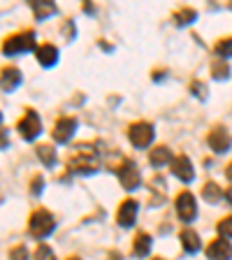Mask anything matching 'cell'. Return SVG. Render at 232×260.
<instances>
[{
  "label": "cell",
  "instance_id": "cell-1",
  "mask_svg": "<svg viewBox=\"0 0 232 260\" xmlns=\"http://www.w3.org/2000/svg\"><path fill=\"white\" fill-rule=\"evenodd\" d=\"M68 170L75 174H93L97 170L95 151L88 149L86 144L79 146V151H77L75 156H70V160H68Z\"/></svg>",
  "mask_w": 232,
  "mask_h": 260
},
{
  "label": "cell",
  "instance_id": "cell-2",
  "mask_svg": "<svg viewBox=\"0 0 232 260\" xmlns=\"http://www.w3.org/2000/svg\"><path fill=\"white\" fill-rule=\"evenodd\" d=\"M28 230H30L32 237L44 239V237H49V235L56 230V221H54V216H51L47 209H38V211H32L30 214Z\"/></svg>",
  "mask_w": 232,
  "mask_h": 260
},
{
  "label": "cell",
  "instance_id": "cell-3",
  "mask_svg": "<svg viewBox=\"0 0 232 260\" xmlns=\"http://www.w3.org/2000/svg\"><path fill=\"white\" fill-rule=\"evenodd\" d=\"M35 47V32L26 30L19 32V35H10V38L3 42V54L5 56H16V54H26V51H32Z\"/></svg>",
  "mask_w": 232,
  "mask_h": 260
},
{
  "label": "cell",
  "instance_id": "cell-4",
  "mask_svg": "<svg viewBox=\"0 0 232 260\" xmlns=\"http://www.w3.org/2000/svg\"><path fill=\"white\" fill-rule=\"evenodd\" d=\"M128 140L137 146V149H146L153 142V125L146 121H137L128 128Z\"/></svg>",
  "mask_w": 232,
  "mask_h": 260
},
{
  "label": "cell",
  "instance_id": "cell-5",
  "mask_svg": "<svg viewBox=\"0 0 232 260\" xmlns=\"http://www.w3.org/2000/svg\"><path fill=\"white\" fill-rule=\"evenodd\" d=\"M19 135L23 137L26 142H32L35 137L42 133V121H40L38 112H32V109H26V114H23V119L19 121Z\"/></svg>",
  "mask_w": 232,
  "mask_h": 260
},
{
  "label": "cell",
  "instance_id": "cell-6",
  "mask_svg": "<svg viewBox=\"0 0 232 260\" xmlns=\"http://www.w3.org/2000/svg\"><path fill=\"white\" fill-rule=\"evenodd\" d=\"M177 214H179V218H181L184 223L195 221V216H197V207H195L193 193L184 190V193L177 195Z\"/></svg>",
  "mask_w": 232,
  "mask_h": 260
},
{
  "label": "cell",
  "instance_id": "cell-7",
  "mask_svg": "<svg viewBox=\"0 0 232 260\" xmlns=\"http://www.w3.org/2000/svg\"><path fill=\"white\" fill-rule=\"evenodd\" d=\"M119 181L125 190H135L137 186H140L142 177H140V170H137V165L132 160H125L119 168Z\"/></svg>",
  "mask_w": 232,
  "mask_h": 260
},
{
  "label": "cell",
  "instance_id": "cell-8",
  "mask_svg": "<svg viewBox=\"0 0 232 260\" xmlns=\"http://www.w3.org/2000/svg\"><path fill=\"white\" fill-rule=\"evenodd\" d=\"M75 130H77V121L70 119V116H63V119L56 121L54 125V142H58V144H65V142H70V137L75 135Z\"/></svg>",
  "mask_w": 232,
  "mask_h": 260
},
{
  "label": "cell",
  "instance_id": "cell-9",
  "mask_svg": "<svg viewBox=\"0 0 232 260\" xmlns=\"http://www.w3.org/2000/svg\"><path fill=\"white\" fill-rule=\"evenodd\" d=\"M207 144H209L216 153H225L232 146V137L225 128H214L209 133V137H207Z\"/></svg>",
  "mask_w": 232,
  "mask_h": 260
},
{
  "label": "cell",
  "instance_id": "cell-10",
  "mask_svg": "<svg viewBox=\"0 0 232 260\" xmlns=\"http://www.w3.org/2000/svg\"><path fill=\"white\" fill-rule=\"evenodd\" d=\"M137 209H140L137 200H123V202H121V207H119V214H116V223H119V225H123V228L135 225Z\"/></svg>",
  "mask_w": 232,
  "mask_h": 260
},
{
  "label": "cell",
  "instance_id": "cell-11",
  "mask_svg": "<svg viewBox=\"0 0 232 260\" xmlns=\"http://www.w3.org/2000/svg\"><path fill=\"white\" fill-rule=\"evenodd\" d=\"M207 258L209 260H230L232 258V244L227 239H214L207 246Z\"/></svg>",
  "mask_w": 232,
  "mask_h": 260
},
{
  "label": "cell",
  "instance_id": "cell-12",
  "mask_svg": "<svg viewBox=\"0 0 232 260\" xmlns=\"http://www.w3.org/2000/svg\"><path fill=\"white\" fill-rule=\"evenodd\" d=\"M172 172H174V177L177 179H181V181H193V177H195V172H193V162H190V158L188 156H177V158H172Z\"/></svg>",
  "mask_w": 232,
  "mask_h": 260
},
{
  "label": "cell",
  "instance_id": "cell-13",
  "mask_svg": "<svg viewBox=\"0 0 232 260\" xmlns=\"http://www.w3.org/2000/svg\"><path fill=\"white\" fill-rule=\"evenodd\" d=\"M19 84H21V72H19V68L7 65V68L0 70V88H3V91L10 93V91H14Z\"/></svg>",
  "mask_w": 232,
  "mask_h": 260
},
{
  "label": "cell",
  "instance_id": "cell-14",
  "mask_svg": "<svg viewBox=\"0 0 232 260\" xmlns=\"http://www.w3.org/2000/svg\"><path fill=\"white\" fill-rule=\"evenodd\" d=\"M35 58L40 60V65L51 68V65H56V60H58V49H56L54 44H42V47L35 49Z\"/></svg>",
  "mask_w": 232,
  "mask_h": 260
},
{
  "label": "cell",
  "instance_id": "cell-15",
  "mask_svg": "<svg viewBox=\"0 0 232 260\" xmlns=\"http://www.w3.org/2000/svg\"><path fill=\"white\" fill-rule=\"evenodd\" d=\"M181 246H184L186 253H197L200 251V237H197V233L190 230V228H184L181 230Z\"/></svg>",
  "mask_w": 232,
  "mask_h": 260
},
{
  "label": "cell",
  "instance_id": "cell-16",
  "mask_svg": "<svg viewBox=\"0 0 232 260\" xmlns=\"http://www.w3.org/2000/svg\"><path fill=\"white\" fill-rule=\"evenodd\" d=\"M149 251H151V237L146 233H140L135 237V242H132V253H135L137 258H146Z\"/></svg>",
  "mask_w": 232,
  "mask_h": 260
},
{
  "label": "cell",
  "instance_id": "cell-17",
  "mask_svg": "<svg viewBox=\"0 0 232 260\" xmlns=\"http://www.w3.org/2000/svg\"><path fill=\"white\" fill-rule=\"evenodd\" d=\"M172 19L177 26H190V23L197 19V12H195L193 7H179V10L174 12Z\"/></svg>",
  "mask_w": 232,
  "mask_h": 260
},
{
  "label": "cell",
  "instance_id": "cell-18",
  "mask_svg": "<svg viewBox=\"0 0 232 260\" xmlns=\"http://www.w3.org/2000/svg\"><path fill=\"white\" fill-rule=\"evenodd\" d=\"M149 160H151L153 168H160V165H168L170 160H172V151H170L168 146H156L151 151V156H149Z\"/></svg>",
  "mask_w": 232,
  "mask_h": 260
},
{
  "label": "cell",
  "instance_id": "cell-19",
  "mask_svg": "<svg viewBox=\"0 0 232 260\" xmlns=\"http://www.w3.org/2000/svg\"><path fill=\"white\" fill-rule=\"evenodd\" d=\"M32 12H35V16H38V21H42V19H47V16L56 14V5L54 3H49V0H42V3H30Z\"/></svg>",
  "mask_w": 232,
  "mask_h": 260
},
{
  "label": "cell",
  "instance_id": "cell-20",
  "mask_svg": "<svg viewBox=\"0 0 232 260\" xmlns=\"http://www.w3.org/2000/svg\"><path fill=\"white\" fill-rule=\"evenodd\" d=\"M38 158L47 165V168H54L56 165V151L49 144H40L38 146Z\"/></svg>",
  "mask_w": 232,
  "mask_h": 260
},
{
  "label": "cell",
  "instance_id": "cell-21",
  "mask_svg": "<svg viewBox=\"0 0 232 260\" xmlns=\"http://www.w3.org/2000/svg\"><path fill=\"white\" fill-rule=\"evenodd\" d=\"M221 195H223V190L218 188V186L214 184V181H209V184H205V188H202V198H205L207 202H211V205H214V202H218V200H221Z\"/></svg>",
  "mask_w": 232,
  "mask_h": 260
},
{
  "label": "cell",
  "instance_id": "cell-22",
  "mask_svg": "<svg viewBox=\"0 0 232 260\" xmlns=\"http://www.w3.org/2000/svg\"><path fill=\"white\" fill-rule=\"evenodd\" d=\"M216 54H218V58H221V60L230 58V56H232V38H223V40H218V44H216Z\"/></svg>",
  "mask_w": 232,
  "mask_h": 260
},
{
  "label": "cell",
  "instance_id": "cell-23",
  "mask_svg": "<svg viewBox=\"0 0 232 260\" xmlns=\"http://www.w3.org/2000/svg\"><path fill=\"white\" fill-rule=\"evenodd\" d=\"M211 75L216 77V79H225V77L230 75V65H227L225 60L216 58L214 60V65H211Z\"/></svg>",
  "mask_w": 232,
  "mask_h": 260
},
{
  "label": "cell",
  "instance_id": "cell-24",
  "mask_svg": "<svg viewBox=\"0 0 232 260\" xmlns=\"http://www.w3.org/2000/svg\"><path fill=\"white\" fill-rule=\"evenodd\" d=\"M35 260H56V255L47 244H40L38 249H35Z\"/></svg>",
  "mask_w": 232,
  "mask_h": 260
},
{
  "label": "cell",
  "instance_id": "cell-25",
  "mask_svg": "<svg viewBox=\"0 0 232 260\" xmlns=\"http://www.w3.org/2000/svg\"><path fill=\"white\" fill-rule=\"evenodd\" d=\"M218 235H221L223 239H225V237H232V216L223 218V221L218 223Z\"/></svg>",
  "mask_w": 232,
  "mask_h": 260
},
{
  "label": "cell",
  "instance_id": "cell-26",
  "mask_svg": "<svg viewBox=\"0 0 232 260\" xmlns=\"http://www.w3.org/2000/svg\"><path fill=\"white\" fill-rule=\"evenodd\" d=\"M26 258H28V249L23 244H19V246H14L10 251V260H26Z\"/></svg>",
  "mask_w": 232,
  "mask_h": 260
},
{
  "label": "cell",
  "instance_id": "cell-27",
  "mask_svg": "<svg viewBox=\"0 0 232 260\" xmlns=\"http://www.w3.org/2000/svg\"><path fill=\"white\" fill-rule=\"evenodd\" d=\"M42 186H44V179L40 177V174H38V177H32V181H30V193H32V195H40V193H42Z\"/></svg>",
  "mask_w": 232,
  "mask_h": 260
},
{
  "label": "cell",
  "instance_id": "cell-28",
  "mask_svg": "<svg viewBox=\"0 0 232 260\" xmlns=\"http://www.w3.org/2000/svg\"><path fill=\"white\" fill-rule=\"evenodd\" d=\"M190 88H193V93H197V98H207V86H202L200 81H193Z\"/></svg>",
  "mask_w": 232,
  "mask_h": 260
},
{
  "label": "cell",
  "instance_id": "cell-29",
  "mask_svg": "<svg viewBox=\"0 0 232 260\" xmlns=\"http://www.w3.org/2000/svg\"><path fill=\"white\" fill-rule=\"evenodd\" d=\"M0 146H7V130H0Z\"/></svg>",
  "mask_w": 232,
  "mask_h": 260
},
{
  "label": "cell",
  "instance_id": "cell-30",
  "mask_svg": "<svg viewBox=\"0 0 232 260\" xmlns=\"http://www.w3.org/2000/svg\"><path fill=\"white\" fill-rule=\"evenodd\" d=\"M225 177L232 181V162H230V165H227V168H225Z\"/></svg>",
  "mask_w": 232,
  "mask_h": 260
},
{
  "label": "cell",
  "instance_id": "cell-31",
  "mask_svg": "<svg viewBox=\"0 0 232 260\" xmlns=\"http://www.w3.org/2000/svg\"><path fill=\"white\" fill-rule=\"evenodd\" d=\"M225 198H227V202L232 205V188H227V190H225Z\"/></svg>",
  "mask_w": 232,
  "mask_h": 260
},
{
  "label": "cell",
  "instance_id": "cell-32",
  "mask_svg": "<svg viewBox=\"0 0 232 260\" xmlns=\"http://www.w3.org/2000/svg\"><path fill=\"white\" fill-rule=\"evenodd\" d=\"M109 260H121V255L116 253V251H114V253H109Z\"/></svg>",
  "mask_w": 232,
  "mask_h": 260
},
{
  "label": "cell",
  "instance_id": "cell-33",
  "mask_svg": "<svg viewBox=\"0 0 232 260\" xmlns=\"http://www.w3.org/2000/svg\"><path fill=\"white\" fill-rule=\"evenodd\" d=\"M153 260H162V258H153Z\"/></svg>",
  "mask_w": 232,
  "mask_h": 260
},
{
  "label": "cell",
  "instance_id": "cell-34",
  "mask_svg": "<svg viewBox=\"0 0 232 260\" xmlns=\"http://www.w3.org/2000/svg\"><path fill=\"white\" fill-rule=\"evenodd\" d=\"M70 260H79V258H70Z\"/></svg>",
  "mask_w": 232,
  "mask_h": 260
},
{
  "label": "cell",
  "instance_id": "cell-35",
  "mask_svg": "<svg viewBox=\"0 0 232 260\" xmlns=\"http://www.w3.org/2000/svg\"><path fill=\"white\" fill-rule=\"evenodd\" d=\"M0 121H3V114H0Z\"/></svg>",
  "mask_w": 232,
  "mask_h": 260
}]
</instances>
